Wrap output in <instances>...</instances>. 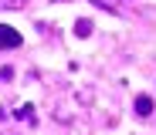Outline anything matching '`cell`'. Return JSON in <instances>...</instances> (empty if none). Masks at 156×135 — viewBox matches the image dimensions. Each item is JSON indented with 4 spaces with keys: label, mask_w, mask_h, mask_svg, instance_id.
Returning a JSON list of instances; mask_svg holds the SVG:
<instances>
[{
    "label": "cell",
    "mask_w": 156,
    "mask_h": 135,
    "mask_svg": "<svg viewBox=\"0 0 156 135\" xmlns=\"http://www.w3.org/2000/svg\"><path fill=\"white\" fill-rule=\"evenodd\" d=\"M17 44H20V34L14 31L10 24H0V47L7 51V47H17Z\"/></svg>",
    "instance_id": "1"
},
{
    "label": "cell",
    "mask_w": 156,
    "mask_h": 135,
    "mask_svg": "<svg viewBox=\"0 0 156 135\" xmlns=\"http://www.w3.org/2000/svg\"><path fill=\"white\" fill-rule=\"evenodd\" d=\"M136 112H139V115H149V112H153V98H149V95H139V98H136Z\"/></svg>",
    "instance_id": "2"
},
{
    "label": "cell",
    "mask_w": 156,
    "mask_h": 135,
    "mask_svg": "<svg viewBox=\"0 0 156 135\" xmlns=\"http://www.w3.org/2000/svg\"><path fill=\"white\" fill-rule=\"evenodd\" d=\"M75 34H78V37H88V34H92V20H85V17H82V20L75 24Z\"/></svg>",
    "instance_id": "3"
}]
</instances>
